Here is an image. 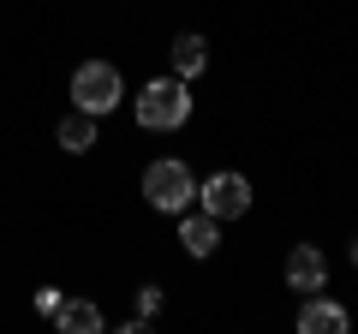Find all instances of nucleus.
Here are the masks:
<instances>
[{
	"mask_svg": "<svg viewBox=\"0 0 358 334\" xmlns=\"http://www.w3.org/2000/svg\"><path fill=\"white\" fill-rule=\"evenodd\" d=\"M179 245H185L192 257H215L221 251V221L209 215V209H185V215H179Z\"/></svg>",
	"mask_w": 358,
	"mask_h": 334,
	"instance_id": "6e6552de",
	"label": "nucleus"
},
{
	"mask_svg": "<svg viewBox=\"0 0 358 334\" xmlns=\"http://www.w3.org/2000/svg\"><path fill=\"white\" fill-rule=\"evenodd\" d=\"M197 203L209 209L215 221H239V215H251V180L245 173H209L203 185H197Z\"/></svg>",
	"mask_w": 358,
	"mask_h": 334,
	"instance_id": "20e7f679",
	"label": "nucleus"
},
{
	"mask_svg": "<svg viewBox=\"0 0 358 334\" xmlns=\"http://www.w3.org/2000/svg\"><path fill=\"white\" fill-rule=\"evenodd\" d=\"M48 322H54L60 334H102V328H108L102 305H90L84 293H66L60 305H54V317H48Z\"/></svg>",
	"mask_w": 358,
	"mask_h": 334,
	"instance_id": "0eeeda50",
	"label": "nucleus"
},
{
	"mask_svg": "<svg viewBox=\"0 0 358 334\" xmlns=\"http://www.w3.org/2000/svg\"><path fill=\"white\" fill-rule=\"evenodd\" d=\"M96 126H102L96 114L72 108V114H60V126H54V143H60L66 155H90V150H96Z\"/></svg>",
	"mask_w": 358,
	"mask_h": 334,
	"instance_id": "9d476101",
	"label": "nucleus"
},
{
	"mask_svg": "<svg viewBox=\"0 0 358 334\" xmlns=\"http://www.w3.org/2000/svg\"><path fill=\"white\" fill-rule=\"evenodd\" d=\"M131 114H138L143 131H179L185 119H192V84L185 78H150L138 90V102H131Z\"/></svg>",
	"mask_w": 358,
	"mask_h": 334,
	"instance_id": "f257e3e1",
	"label": "nucleus"
},
{
	"mask_svg": "<svg viewBox=\"0 0 358 334\" xmlns=\"http://www.w3.org/2000/svg\"><path fill=\"white\" fill-rule=\"evenodd\" d=\"M162 317V286H138V322H155Z\"/></svg>",
	"mask_w": 358,
	"mask_h": 334,
	"instance_id": "9b49d317",
	"label": "nucleus"
},
{
	"mask_svg": "<svg viewBox=\"0 0 358 334\" xmlns=\"http://www.w3.org/2000/svg\"><path fill=\"white\" fill-rule=\"evenodd\" d=\"M281 281H287V293H322L329 286V257H322V245H305L299 239L293 251H287V263H281Z\"/></svg>",
	"mask_w": 358,
	"mask_h": 334,
	"instance_id": "39448f33",
	"label": "nucleus"
},
{
	"mask_svg": "<svg viewBox=\"0 0 358 334\" xmlns=\"http://www.w3.org/2000/svg\"><path fill=\"white\" fill-rule=\"evenodd\" d=\"M60 286H36V310H42V317H54V305H60Z\"/></svg>",
	"mask_w": 358,
	"mask_h": 334,
	"instance_id": "f8f14e48",
	"label": "nucleus"
},
{
	"mask_svg": "<svg viewBox=\"0 0 358 334\" xmlns=\"http://www.w3.org/2000/svg\"><path fill=\"white\" fill-rule=\"evenodd\" d=\"M143 203L155 209V215H185V209L197 203V173L179 155H162V161L143 167Z\"/></svg>",
	"mask_w": 358,
	"mask_h": 334,
	"instance_id": "f03ea898",
	"label": "nucleus"
},
{
	"mask_svg": "<svg viewBox=\"0 0 358 334\" xmlns=\"http://www.w3.org/2000/svg\"><path fill=\"white\" fill-rule=\"evenodd\" d=\"M167 60H173V78H185V84H192V78L209 72V42L197 36V30H179L173 48H167Z\"/></svg>",
	"mask_w": 358,
	"mask_h": 334,
	"instance_id": "1a4fd4ad",
	"label": "nucleus"
},
{
	"mask_svg": "<svg viewBox=\"0 0 358 334\" xmlns=\"http://www.w3.org/2000/svg\"><path fill=\"white\" fill-rule=\"evenodd\" d=\"M352 263H358V239H352Z\"/></svg>",
	"mask_w": 358,
	"mask_h": 334,
	"instance_id": "ddd939ff",
	"label": "nucleus"
},
{
	"mask_svg": "<svg viewBox=\"0 0 358 334\" xmlns=\"http://www.w3.org/2000/svg\"><path fill=\"white\" fill-rule=\"evenodd\" d=\"M299 334H352V310L329 293H305L299 298V317H293Z\"/></svg>",
	"mask_w": 358,
	"mask_h": 334,
	"instance_id": "423d86ee",
	"label": "nucleus"
},
{
	"mask_svg": "<svg viewBox=\"0 0 358 334\" xmlns=\"http://www.w3.org/2000/svg\"><path fill=\"white\" fill-rule=\"evenodd\" d=\"M66 96H72V108H84V114H114L120 102H126V78H120V66L108 60H84L72 66V84H66Z\"/></svg>",
	"mask_w": 358,
	"mask_h": 334,
	"instance_id": "7ed1b4c3",
	"label": "nucleus"
}]
</instances>
